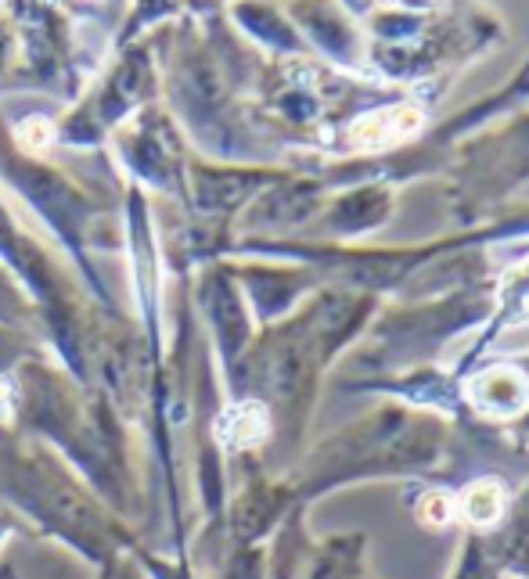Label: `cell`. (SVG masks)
I'll use <instances>...</instances> for the list:
<instances>
[{"instance_id": "obj_1", "label": "cell", "mask_w": 529, "mask_h": 579, "mask_svg": "<svg viewBox=\"0 0 529 579\" xmlns=\"http://www.w3.org/2000/svg\"><path fill=\"white\" fill-rule=\"evenodd\" d=\"M0 500L22 511L40 536L87 558L94 565L112 562L134 547L119 515L101 508V500L62 468V461L40 446L15 443L0 432Z\"/></svg>"}, {"instance_id": "obj_2", "label": "cell", "mask_w": 529, "mask_h": 579, "mask_svg": "<svg viewBox=\"0 0 529 579\" xmlns=\"http://www.w3.org/2000/svg\"><path fill=\"white\" fill-rule=\"evenodd\" d=\"M476 400L490 414H508V410H519L529 400V385L519 371L497 367V371H490V375H483L476 382Z\"/></svg>"}, {"instance_id": "obj_3", "label": "cell", "mask_w": 529, "mask_h": 579, "mask_svg": "<svg viewBox=\"0 0 529 579\" xmlns=\"http://www.w3.org/2000/svg\"><path fill=\"white\" fill-rule=\"evenodd\" d=\"M270 432V418H267V407L263 403H238L224 414L220 421V439L234 450L242 446H256L263 443Z\"/></svg>"}, {"instance_id": "obj_4", "label": "cell", "mask_w": 529, "mask_h": 579, "mask_svg": "<svg viewBox=\"0 0 529 579\" xmlns=\"http://www.w3.org/2000/svg\"><path fill=\"white\" fill-rule=\"evenodd\" d=\"M422 123V116L414 108H396V112H378V116L360 119L353 126V141L364 144V148H382V144L396 141V137L411 134L414 126Z\"/></svg>"}, {"instance_id": "obj_5", "label": "cell", "mask_w": 529, "mask_h": 579, "mask_svg": "<svg viewBox=\"0 0 529 579\" xmlns=\"http://www.w3.org/2000/svg\"><path fill=\"white\" fill-rule=\"evenodd\" d=\"M461 511H465V518L472 526H490L504 511V490L490 479L476 482V486H468L465 500H461Z\"/></svg>"}, {"instance_id": "obj_6", "label": "cell", "mask_w": 529, "mask_h": 579, "mask_svg": "<svg viewBox=\"0 0 529 579\" xmlns=\"http://www.w3.org/2000/svg\"><path fill=\"white\" fill-rule=\"evenodd\" d=\"M450 511H454V504H450L447 493H432V497L422 504V518L429 522V526H443V522H450Z\"/></svg>"}, {"instance_id": "obj_7", "label": "cell", "mask_w": 529, "mask_h": 579, "mask_svg": "<svg viewBox=\"0 0 529 579\" xmlns=\"http://www.w3.org/2000/svg\"><path fill=\"white\" fill-rule=\"evenodd\" d=\"M11 414H15V392H11V389H4V385H0V428L8 425V421H11Z\"/></svg>"}, {"instance_id": "obj_8", "label": "cell", "mask_w": 529, "mask_h": 579, "mask_svg": "<svg viewBox=\"0 0 529 579\" xmlns=\"http://www.w3.org/2000/svg\"><path fill=\"white\" fill-rule=\"evenodd\" d=\"M15 533H18L15 515H11V511H0V547L8 544V536H15Z\"/></svg>"}, {"instance_id": "obj_9", "label": "cell", "mask_w": 529, "mask_h": 579, "mask_svg": "<svg viewBox=\"0 0 529 579\" xmlns=\"http://www.w3.org/2000/svg\"><path fill=\"white\" fill-rule=\"evenodd\" d=\"M0 579H15V572H11V565H0Z\"/></svg>"}]
</instances>
